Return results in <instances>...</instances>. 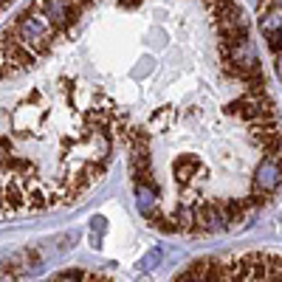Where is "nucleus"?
<instances>
[{
	"label": "nucleus",
	"mask_w": 282,
	"mask_h": 282,
	"mask_svg": "<svg viewBox=\"0 0 282 282\" xmlns=\"http://www.w3.org/2000/svg\"><path fill=\"white\" fill-rule=\"evenodd\" d=\"M164 234L243 229L282 186V122L237 0H37Z\"/></svg>",
	"instance_id": "f257e3e1"
},
{
	"label": "nucleus",
	"mask_w": 282,
	"mask_h": 282,
	"mask_svg": "<svg viewBox=\"0 0 282 282\" xmlns=\"http://www.w3.org/2000/svg\"><path fill=\"white\" fill-rule=\"evenodd\" d=\"M113 153L110 122L31 0L0 29V220L79 203Z\"/></svg>",
	"instance_id": "f03ea898"
},
{
	"label": "nucleus",
	"mask_w": 282,
	"mask_h": 282,
	"mask_svg": "<svg viewBox=\"0 0 282 282\" xmlns=\"http://www.w3.org/2000/svg\"><path fill=\"white\" fill-rule=\"evenodd\" d=\"M172 282H282V251L251 248L198 257Z\"/></svg>",
	"instance_id": "7ed1b4c3"
},
{
	"label": "nucleus",
	"mask_w": 282,
	"mask_h": 282,
	"mask_svg": "<svg viewBox=\"0 0 282 282\" xmlns=\"http://www.w3.org/2000/svg\"><path fill=\"white\" fill-rule=\"evenodd\" d=\"M43 282H116L113 276L102 274V271H88V268H68L60 271V274L48 276Z\"/></svg>",
	"instance_id": "20e7f679"
},
{
	"label": "nucleus",
	"mask_w": 282,
	"mask_h": 282,
	"mask_svg": "<svg viewBox=\"0 0 282 282\" xmlns=\"http://www.w3.org/2000/svg\"><path fill=\"white\" fill-rule=\"evenodd\" d=\"M9 3H12V0H0V12H3V9L9 6Z\"/></svg>",
	"instance_id": "39448f33"
}]
</instances>
